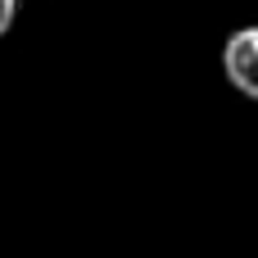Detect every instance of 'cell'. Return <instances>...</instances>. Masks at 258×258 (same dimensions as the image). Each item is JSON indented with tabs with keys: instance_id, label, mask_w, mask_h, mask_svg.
<instances>
[{
	"instance_id": "obj_2",
	"label": "cell",
	"mask_w": 258,
	"mask_h": 258,
	"mask_svg": "<svg viewBox=\"0 0 258 258\" xmlns=\"http://www.w3.org/2000/svg\"><path fill=\"white\" fill-rule=\"evenodd\" d=\"M14 14H18V0H0V36L14 27Z\"/></svg>"
},
{
	"instance_id": "obj_1",
	"label": "cell",
	"mask_w": 258,
	"mask_h": 258,
	"mask_svg": "<svg viewBox=\"0 0 258 258\" xmlns=\"http://www.w3.org/2000/svg\"><path fill=\"white\" fill-rule=\"evenodd\" d=\"M222 73H227V82L240 95L258 100V27H240V32L227 36V45H222Z\"/></svg>"
}]
</instances>
